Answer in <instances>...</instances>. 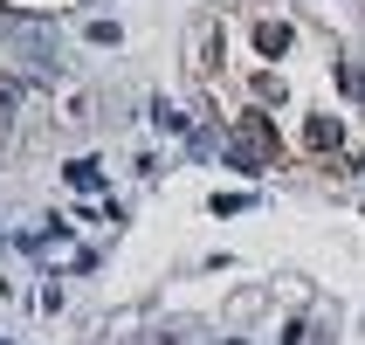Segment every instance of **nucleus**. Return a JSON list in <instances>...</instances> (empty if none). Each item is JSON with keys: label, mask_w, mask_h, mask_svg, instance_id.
<instances>
[{"label": "nucleus", "mask_w": 365, "mask_h": 345, "mask_svg": "<svg viewBox=\"0 0 365 345\" xmlns=\"http://www.w3.org/2000/svg\"><path fill=\"white\" fill-rule=\"evenodd\" d=\"M262 49H269V56H283V49H289V21H269V28H262Z\"/></svg>", "instance_id": "4"}, {"label": "nucleus", "mask_w": 365, "mask_h": 345, "mask_svg": "<svg viewBox=\"0 0 365 345\" xmlns=\"http://www.w3.org/2000/svg\"><path fill=\"white\" fill-rule=\"evenodd\" d=\"M338 83H345V97H365V76L351 69V62H338Z\"/></svg>", "instance_id": "7"}, {"label": "nucleus", "mask_w": 365, "mask_h": 345, "mask_svg": "<svg viewBox=\"0 0 365 345\" xmlns=\"http://www.w3.org/2000/svg\"><path fill=\"white\" fill-rule=\"evenodd\" d=\"M152 124H159V131H186V111H173V104H152Z\"/></svg>", "instance_id": "5"}, {"label": "nucleus", "mask_w": 365, "mask_h": 345, "mask_svg": "<svg viewBox=\"0 0 365 345\" xmlns=\"http://www.w3.org/2000/svg\"><path fill=\"white\" fill-rule=\"evenodd\" d=\"M227 159L242 166V173H262V166H276V152H269V139H262V124H242V131L227 139Z\"/></svg>", "instance_id": "2"}, {"label": "nucleus", "mask_w": 365, "mask_h": 345, "mask_svg": "<svg viewBox=\"0 0 365 345\" xmlns=\"http://www.w3.org/2000/svg\"><path fill=\"white\" fill-rule=\"evenodd\" d=\"M69 186H83V194H97V186H103L97 159H76V166H69Z\"/></svg>", "instance_id": "3"}, {"label": "nucleus", "mask_w": 365, "mask_h": 345, "mask_svg": "<svg viewBox=\"0 0 365 345\" xmlns=\"http://www.w3.org/2000/svg\"><path fill=\"white\" fill-rule=\"evenodd\" d=\"M90 41H97V49H118L124 35H118V21H90Z\"/></svg>", "instance_id": "6"}, {"label": "nucleus", "mask_w": 365, "mask_h": 345, "mask_svg": "<svg viewBox=\"0 0 365 345\" xmlns=\"http://www.w3.org/2000/svg\"><path fill=\"white\" fill-rule=\"evenodd\" d=\"M0 41H14L21 56L35 62V69H56V28L48 21H28V14H0Z\"/></svg>", "instance_id": "1"}, {"label": "nucleus", "mask_w": 365, "mask_h": 345, "mask_svg": "<svg viewBox=\"0 0 365 345\" xmlns=\"http://www.w3.org/2000/svg\"><path fill=\"white\" fill-rule=\"evenodd\" d=\"M7 104H14V90H0V124H7Z\"/></svg>", "instance_id": "8"}]
</instances>
